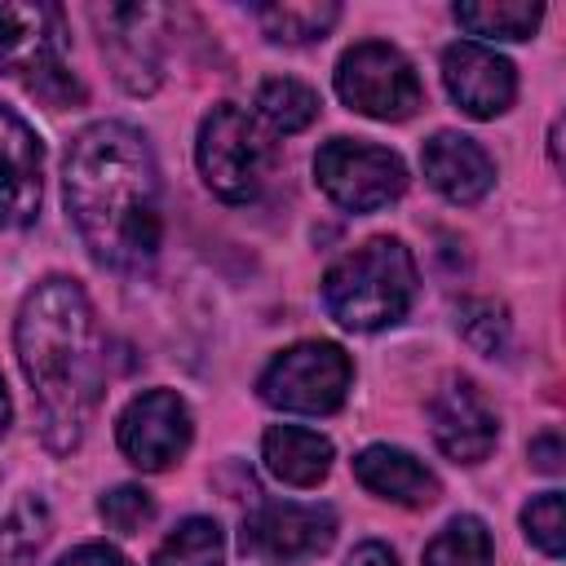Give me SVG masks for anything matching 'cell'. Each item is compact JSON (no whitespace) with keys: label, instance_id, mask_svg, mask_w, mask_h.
Wrapping results in <instances>:
<instances>
[{"label":"cell","instance_id":"7a4b0ae2","mask_svg":"<svg viewBox=\"0 0 566 566\" xmlns=\"http://www.w3.org/2000/svg\"><path fill=\"white\" fill-rule=\"evenodd\" d=\"M13 345H18L22 376L35 394L44 447L57 455L75 451L93 420V407L102 398V376H106L102 336H97V318L84 287L66 274L40 279L22 296Z\"/></svg>","mask_w":566,"mask_h":566},{"label":"cell","instance_id":"f1b7e54d","mask_svg":"<svg viewBox=\"0 0 566 566\" xmlns=\"http://www.w3.org/2000/svg\"><path fill=\"white\" fill-rule=\"evenodd\" d=\"M345 566H398V557H394L389 544H380V539H363V544L345 557Z\"/></svg>","mask_w":566,"mask_h":566},{"label":"cell","instance_id":"d4e9b609","mask_svg":"<svg viewBox=\"0 0 566 566\" xmlns=\"http://www.w3.org/2000/svg\"><path fill=\"white\" fill-rule=\"evenodd\" d=\"M522 535L544 553L562 557L566 553V513H562V491H539L522 509Z\"/></svg>","mask_w":566,"mask_h":566},{"label":"cell","instance_id":"2e32d148","mask_svg":"<svg viewBox=\"0 0 566 566\" xmlns=\"http://www.w3.org/2000/svg\"><path fill=\"white\" fill-rule=\"evenodd\" d=\"M354 478L380 495V500H394V504H407V509H424L442 495V482L429 464H420L411 451L402 447H389V442H371L354 455Z\"/></svg>","mask_w":566,"mask_h":566},{"label":"cell","instance_id":"5b68a950","mask_svg":"<svg viewBox=\"0 0 566 566\" xmlns=\"http://www.w3.org/2000/svg\"><path fill=\"white\" fill-rule=\"evenodd\" d=\"M195 159H199V172L217 199L252 203L265 190L274 150H270V137L261 133V124L243 106L217 102L199 124Z\"/></svg>","mask_w":566,"mask_h":566},{"label":"cell","instance_id":"603a6c76","mask_svg":"<svg viewBox=\"0 0 566 566\" xmlns=\"http://www.w3.org/2000/svg\"><path fill=\"white\" fill-rule=\"evenodd\" d=\"M424 566H491V531L482 517H451L424 548Z\"/></svg>","mask_w":566,"mask_h":566},{"label":"cell","instance_id":"d6986e66","mask_svg":"<svg viewBox=\"0 0 566 566\" xmlns=\"http://www.w3.org/2000/svg\"><path fill=\"white\" fill-rule=\"evenodd\" d=\"M256 22H261L265 40H274V44H310V40H323L340 22V4H332V0H318V4L314 0L261 4Z\"/></svg>","mask_w":566,"mask_h":566},{"label":"cell","instance_id":"277c9868","mask_svg":"<svg viewBox=\"0 0 566 566\" xmlns=\"http://www.w3.org/2000/svg\"><path fill=\"white\" fill-rule=\"evenodd\" d=\"M0 71L49 106L84 102L66 71V18L57 4H0Z\"/></svg>","mask_w":566,"mask_h":566},{"label":"cell","instance_id":"83f0119b","mask_svg":"<svg viewBox=\"0 0 566 566\" xmlns=\"http://www.w3.org/2000/svg\"><path fill=\"white\" fill-rule=\"evenodd\" d=\"M562 460H566V451H562V433H557V429L531 438V464H535L539 473H562Z\"/></svg>","mask_w":566,"mask_h":566},{"label":"cell","instance_id":"9a60e30c","mask_svg":"<svg viewBox=\"0 0 566 566\" xmlns=\"http://www.w3.org/2000/svg\"><path fill=\"white\" fill-rule=\"evenodd\" d=\"M420 168H424L429 186H433L442 199H451V203H478V199L495 186V164H491V155H486L473 137L451 133V128H442V133H433V137L424 142Z\"/></svg>","mask_w":566,"mask_h":566},{"label":"cell","instance_id":"ac0fdd59","mask_svg":"<svg viewBox=\"0 0 566 566\" xmlns=\"http://www.w3.org/2000/svg\"><path fill=\"white\" fill-rule=\"evenodd\" d=\"M455 22L469 35H486V40H531V31L544 18V4L535 0H460Z\"/></svg>","mask_w":566,"mask_h":566},{"label":"cell","instance_id":"4316f807","mask_svg":"<svg viewBox=\"0 0 566 566\" xmlns=\"http://www.w3.org/2000/svg\"><path fill=\"white\" fill-rule=\"evenodd\" d=\"M57 566H133L115 544H80V548H71Z\"/></svg>","mask_w":566,"mask_h":566},{"label":"cell","instance_id":"6da1fadb","mask_svg":"<svg viewBox=\"0 0 566 566\" xmlns=\"http://www.w3.org/2000/svg\"><path fill=\"white\" fill-rule=\"evenodd\" d=\"M66 212L106 270H142L164 239L159 168L150 142L124 119H97L75 133L62 164Z\"/></svg>","mask_w":566,"mask_h":566},{"label":"cell","instance_id":"7c38bea8","mask_svg":"<svg viewBox=\"0 0 566 566\" xmlns=\"http://www.w3.org/2000/svg\"><path fill=\"white\" fill-rule=\"evenodd\" d=\"M336 539V513L327 504H292V500H270L243 522V548L274 557V562H296L314 557Z\"/></svg>","mask_w":566,"mask_h":566},{"label":"cell","instance_id":"8fae6325","mask_svg":"<svg viewBox=\"0 0 566 566\" xmlns=\"http://www.w3.org/2000/svg\"><path fill=\"white\" fill-rule=\"evenodd\" d=\"M442 84H447L451 102L473 119H495L517 97L513 62L478 40H455L442 49Z\"/></svg>","mask_w":566,"mask_h":566},{"label":"cell","instance_id":"5bb4252c","mask_svg":"<svg viewBox=\"0 0 566 566\" xmlns=\"http://www.w3.org/2000/svg\"><path fill=\"white\" fill-rule=\"evenodd\" d=\"M102 22V53L115 66V80L128 93H150L159 84V40L150 27L164 22V9L150 4H111L97 9Z\"/></svg>","mask_w":566,"mask_h":566},{"label":"cell","instance_id":"7402d4cb","mask_svg":"<svg viewBox=\"0 0 566 566\" xmlns=\"http://www.w3.org/2000/svg\"><path fill=\"white\" fill-rule=\"evenodd\" d=\"M221 562H226L221 526L212 517H186L164 535L150 566H221Z\"/></svg>","mask_w":566,"mask_h":566},{"label":"cell","instance_id":"cb8c5ba5","mask_svg":"<svg viewBox=\"0 0 566 566\" xmlns=\"http://www.w3.org/2000/svg\"><path fill=\"white\" fill-rule=\"evenodd\" d=\"M455 327L460 336L478 349V354H504L509 345V310L500 301H486V296H473V301H460L455 310Z\"/></svg>","mask_w":566,"mask_h":566},{"label":"cell","instance_id":"ffe728a7","mask_svg":"<svg viewBox=\"0 0 566 566\" xmlns=\"http://www.w3.org/2000/svg\"><path fill=\"white\" fill-rule=\"evenodd\" d=\"M49 531H53L49 504L40 495H22L0 517V566H35Z\"/></svg>","mask_w":566,"mask_h":566},{"label":"cell","instance_id":"f546056e","mask_svg":"<svg viewBox=\"0 0 566 566\" xmlns=\"http://www.w3.org/2000/svg\"><path fill=\"white\" fill-rule=\"evenodd\" d=\"M9 416H13V407H9V394H4V376H0V438L9 429Z\"/></svg>","mask_w":566,"mask_h":566},{"label":"cell","instance_id":"e0dca14e","mask_svg":"<svg viewBox=\"0 0 566 566\" xmlns=\"http://www.w3.org/2000/svg\"><path fill=\"white\" fill-rule=\"evenodd\" d=\"M261 460L265 469L283 482V486H318L327 473H332V460H336V447L332 438H323L318 429H305V424H274L265 429L261 438Z\"/></svg>","mask_w":566,"mask_h":566},{"label":"cell","instance_id":"52a82bcc","mask_svg":"<svg viewBox=\"0 0 566 566\" xmlns=\"http://www.w3.org/2000/svg\"><path fill=\"white\" fill-rule=\"evenodd\" d=\"M336 93L349 111H358L367 119H385V124L411 119L424 102V88H420L411 57L385 40H363V44L340 53Z\"/></svg>","mask_w":566,"mask_h":566},{"label":"cell","instance_id":"3957f363","mask_svg":"<svg viewBox=\"0 0 566 566\" xmlns=\"http://www.w3.org/2000/svg\"><path fill=\"white\" fill-rule=\"evenodd\" d=\"M416 301V256L402 239L376 234L340 256L323 279L327 314L349 332H380L407 318Z\"/></svg>","mask_w":566,"mask_h":566},{"label":"cell","instance_id":"44dd1931","mask_svg":"<svg viewBox=\"0 0 566 566\" xmlns=\"http://www.w3.org/2000/svg\"><path fill=\"white\" fill-rule=\"evenodd\" d=\"M256 115L274 133H301L318 119V93L292 75H274L256 88Z\"/></svg>","mask_w":566,"mask_h":566},{"label":"cell","instance_id":"30bf717a","mask_svg":"<svg viewBox=\"0 0 566 566\" xmlns=\"http://www.w3.org/2000/svg\"><path fill=\"white\" fill-rule=\"evenodd\" d=\"M429 429H433L438 451L451 455L455 464H482L500 438V420L469 376L442 380V389L429 402Z\"/></svg>","mask_w":566,"mask_h":566},{"label":"cell","instance_id":"4fadbf2b","mask_svg":"<svg viewBox=\"0 0 566 566\" xmlns=\"http://www.w3.org/2000/svg\"><path fill=\"white\" fill-rule=\"evenodd\" d=\"M44 195V146L35 128L0 106V226L22 230L40 217Z\"/></svg>","mask_w":566,"mask_h":566},{"label":"cell","instance_id":"484cf974","mask_svg":"<svg viewBox=\"0 0 566 566\" xmlns=\"http://www.w3.org/2000/svg\"><path fill=\"white\" fill-rule=\"evenodd\" d=\"M97 513H102V522H106L111 531H119V535H142V531L155 522V500H150V491L124 482V486H111V491L97 500Z\"/></svg>","mask_w":566,"mask_h":566},{"label":"cell","instance_id":"9c48e42d","mask_svg":"<svg viewBox=\"0 0 566 566\" xmlns=\"http://www.w3.org/2000/svg\"><path fill=\"white\" fill-rule=\"evenodd\" d=\"M115 438H119V451L146 469V473H159L168 464H177L195 438V416L186 407L181 394L172 389H146L137 394L124 411H119V424H115Z\"/></svg>","mask_w":566,"mask_h":566},{"label":"cell","instance_id":"8992f818","mask_svg":"<svg viewBox=\"0 0 566 566\" xmlns=\"http://www.w3.org/2000/svg\"><path fill=\"white\" fill-rule=\"evenodd\" d=\"M354 380V363L336 340H296L270 358L256 380L261 402L296 416H332Z\"/></svg>","mask_w":566,"mask_h":566},{"label":"cell","instance_id":"4dcf8cb0","mask_svg":"<svg viewBox=\"0 0 566 566\" xmlns=\"http://www.w3.org/2000/svg\"><path fill=\"white\" fill-rule=\"evenodd\" d=\"M548 150H553V164L562 168V124H553V133H548Z\"/></svg>","mask_w":566,"mask_h":566},{"label":"cell","instance_id":"ba28073f","mask_svg":"<svg viewBox=\"0 0 566 566\" xmlns=\"http://www.w3.org/2000/svg\"><path fill=\"white\" fill-rule=\"evenodd\" d=\"M314 181L332 203L349 212H376L407 190V164L389 146L332 137L314 155Z\"/></svg>","mask_w":566,"mask_h":566}]
</instances>
